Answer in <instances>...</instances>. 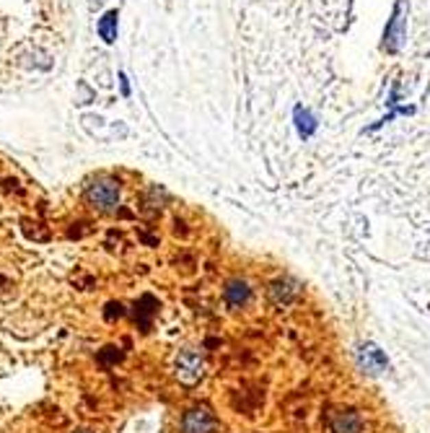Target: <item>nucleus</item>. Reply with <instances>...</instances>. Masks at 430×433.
<instances>
[{
	"instance_id": "obj_1",
	"label": "nucleus",
	"mask_w": 430,
	"mask_h": 433,
	"mask_svg": "<svg viewBox=\"0 0 430 433\" xmlns=\"http://www.w3.org/2000/svg\"><path fill=\"white\" fill-rule=\"evenodd\" d=\"M83 195H86V202L99 213H115L119 205V185L109 176H99L88 182Z\"/></svg>"
},
{
	"instance_id": "obj_2",
	"label": "nucleus",
	"mask_w": 430,
	"mask_h": 433,
	"mask_svg": "<svg viewBox=\"0 0 430 433\" xmlns=\"http://www.w3.org/2000/svg\"><path fill=\"white\" fill-rule=\"evenodd\" d=\"M405 36H407V0H396L394 13H392V19H389V24H386L384 45H381V47L394 55V52H399L402 45H405Z\"/></svg>"
},
{
	"instance_id": "obj_3",
	"label": "nucleus",
	"mask_w": 430,
	"mask_h": 433,
	"mask_svg": "<svg viewBox=\"0 0 430 433\" xmlns=\"http://www.w3.org/2000/svg\"><path fill=\"white\" fill-rule=\"evenodd\" d=\"M174 374L182 384L195 386L200 379H202V374H205V361H202V355L195 351H182L176 355Z\"/></svg>"
},
{
	"instance_id": "obj_4",
	"label": "nucleus",
	"mask_w": 430,
	"mask_h": 433,
	"mask_svg": "<svg viewBox=\"0 0 430 433\" xmlns=\"http://www.w3.org/2000/svg\"><path fill=\"white\" fill-rule=\"evenodd\" d=\"M213 428H215V415L208 405H195L182 418V433H213Z\"/></svg>"
},
{
	"instance_id": "obj_5",
	"label": "nucleus",
	"mask_w": 430,
	"mask_h": 433,
	"mask_svg": "<svg viewBox=\"0 0 430 433\" xmlns=\"http://www.w3.org/2000/svg\"><path fill=\"white\" fill-rule=\"evenodd\" d=\"M358 363H361V368L366 374H381L386 366H389L386 355L373 342H366V345L358 348Z\"/></svg>"
},
{
	"instance_id": "obj_6",
	"label": "nucleus",
	"mask_w": 430,
	"mask_h": 433,
	"mask_svg": "<svg viewBox=\"0 0 430 433\" xmlns=\"http://www.w3.org/2000/svg\"><path fill=\"white\" fill-rule=\"evenodd\" d=\"M332 433H363V421L355 410H337L329 415Z\"/></svg>"
},
{
	"instance_id": "obj_7",
	"label": "nucleus",
	"mask_w": 430,
	"mask_h": 433,
	"mask_svg": "<svg viewBox=\"0 0 430 433\" xmlns=\"http://www.w3.org/2000/svg\"><path fill=\"white\" fill-rule=\"evenodd\" d=\"M296 296H298V283L291 278H278L275 283H270V301L275 306L293 304Z\"/></svg>"
},
{
	"instance_id": "obj_8",
	"label": "nucleus",
	"mask_w": 430,
	"mask_h": 433,
	"mask_svg": "<svg viewBox=\"0 0 430 433\" xmlns=\"http://www.w3.org/2000/svg\"><path fill=\"white\" fill-rule=\"evenodd\" d=\"M223 299H226V304L231 306V309H241V306L249 304V299H252V288H249V283L246 281L233 278V281L226 283V288H223Z\"/></svg>"
},
{
	"instance_id": "obj_9",
	"label": "nucleus",
	"mask_w": 430,
	"mask_h": 433,
	"mask_svg": "<svg viewBox=\"0 0 430 433\" xmlns=\"http://www.w3.org/2000/svg\"><path fill=\"white\" fill-rule=\"evenodd\" d=\"M293 119H296V130H298V135H301V138H311V135L316 132V117L309 112V109L296 106Z\"/></svg>"
},
{
	"instance_id": "obj_10",
	"label": "nucleus",
	"mask_w": 430,
	"mask_h": 433,
	"mask_svg": "<svg viewBox=\"0 0 430 433\" xmlns=\"http://www.w3.org/2000/svg\"><path fill=\"white\" fill-rule=\"evenodd\" d=\"M99 34H101V39H104L106 45H112L117 39V11H109L99 21Z\"/></svg>"
},
{
	"instance_id": "obj_11",
	"label": "nucleus",
	"mask_w": 430,
	"mask_h": 433,
	"mask_svg": "<svg viewBox=\"0 0 430 433\" xmlns=\"http://www.w3.org/2000/svg\"><path fill=\"white\" fill-rule=\"evenodd\" d=\"M73 433H93V431H86V428H81V431H73Z\"/></svg>"
}]
</instances>
